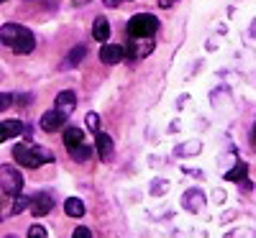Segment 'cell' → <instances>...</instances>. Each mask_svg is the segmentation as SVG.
<instances>
[{
  "label": "cell",
  "instance_id": "obj_1",
  "mask_svg": "<svg viewBox=\"0 0 256 238\" xmlns=\"http://www.w3.org/2000/svg\"><path fill=\"white\" fill-rule=\"evenodd\" d=\"M0 41L3 46H8L13 54L24 56V54H31L34 46H36V36L31 28L26 26H18V24H6L3 31H0Z\"/></svg>",
  "mask_w": 256,
  "mask_h": 238
},
{
  "label": "cell",
  "instance_id": "obj_2",
  "mask_svg": "<svg viewBox=\"0 0 256 238\" xmlns=\"http://www.w3.org/2000/svg\"><path fill=\"white\" fill-rule=\"evenodd\" d=\"M13 159L20 166H26V169H38V166L54 162V151H49L44 146H24V144H18L13 148Z\"/></svg>",
  "mask_w": 256,
  "mask_h": 238
},
{
  "label": "cell",
  "instance_id": "obj_3",
  "mask_svg": "<svg viewBox=\"0 0 256 238\" xmlns=\"http://www.w3.org/2000/svg\"><path fill=\"white\" fill-rule=\"evenodd\" d=\"M156 31H159V18L152 13H136L126 26L128 38H154Z\"/></svg>",
  "mask_w": 256,
  "mask_h": 238
},
{
  "label": "cell",
  "instance_id": "obj_4",
  "mask_svg": "<svg viewBox=\"0 0 256 238\" xmlns=\"http://www.w3.org/2000/svg\"><path fill=\"white\" fill-rule=\"evenodd\" d=\"M123 49H126V56L131 59V62L134 59H144L146 54L154 52V41L152 38H131Z\"/></svg>",
  "mask_w": 256,
  "mask_h": 238
},
{
  "label": "cell",
  "instance_id": "obj_5",
  "mask_svg": "<svg viewBox=\"0 0 256 238\" xmlns=\"http://www.w3.org/2000/svg\"><path fill=\"white\" fill-rule=\"evenodd\" d=\"M20 190H24V177L13 166H3V192L10 198H18Z\"/></svg>",
  "mask_w": 256,
  "mask_h": 238
},
{
  "label": "cell",
  "instance_id": "obj_6",
  "mask_svg": "<svg viewBox=\"0 0 256 238\" xmlns=\"http://www.w3.org/2000/svg\"><path fill=\"white\" fill-rule=\"evenodd\" d=\"M64 123H67V116L59 113L56 108L54 110H46L44 116H41V131H46V134H56L64 128Z\"/></svg>",
  "mask_w": 256,
  "mask_h": 238
},
{
  "label": "cell",
  "instance_id": "obj_7",
  "mask_svg": "<svg viewBox=\"0 0 256 238\" xmlns=\"http://www.w3.org/2000/svg\"><path fill=\"white\" fill-rule=\"evenodd\" d=\"M54 108H56L59 113H64V116L70 118V116L74 113V108H77V95H74L72 90L59 92V95H56V105H54Z\"/></svg>",
  "mask_w": 256,
  "mask_h": 238
},
{
  "label": "cell",
  "instance_id": "obj_8",
  "mask_svg": "<svg viewBox=\"0 0 256 238\" xmlns=\"http://www.w3.org/2000/svg\"><path fill=\"white\" fill-rule=\"evenodd\" d=\"M52 208H54V198H52V194H46V192H38L36 198H31V212L36 215V218L46 215Z\"/></svg>",
  "mask_w": 256,
  "mask_h": 238
},
{
  "label": "cell",
  "instance_id": "obj_9",
  "mask_svg": "<svg viewBox=\"0 0 256 238\" xmlns=\"http://www.w3.org/2000/svg\"><path fill=\"white\" fill-rule=\"evenodd\" d=\"M100 59H102L105 64H120V62L126 59V49L118 46V44H102Z\"/></svg>",
  "mask_w": 256,
  "mask_h": 238
},
{
  "label": "cell",
  "instance_id": "obj_10",
  "mask_svg": "<svg viewBox=\"0 0 256 238\" xmlns=\"http://www.w3.org/2000/svg\"><path fill=\"white\" fill-rule=\"evenodd\" d=\"M24 123L20 120H3V126H0V141H10V138H16V136H20L24 134Z\"/></svg>",
  "mask_w": 256,
  "mask_h": 238
},
{
  "label": "cell",
  "instance_id": "obj_11",
  "mask_svg": "<svg viewBox=\"0 0 256 238\" xmlns=\"http://www.w3.org/2000/svg\"><path fill=\"white\" fill-rule=\"evenodd\" d=\"M95 146H98V156H100V162H108V159L113 156V138H110L108 134H98Z\"/></svg>",
  "mask_w": 256,
  "mask_h": 238
},
{
  "label": "cell",
  "instance_id": "obj_12",
  "mask_svg": "<svg viewBox=\"0 0 256 238\" xmlns=\"http://www.w3.org/2000/svg\"><path fill=\"white\" fill-rule=\"evenodd\" d=\"M92 36L95 41H102V44H108L110 41V24H108V18H95V24H92Z\"/></svg>",
  "mask_w": 256,
  "mask_h": 238
},
{
  "label": "cell",
  "instance_id": "obj_13",
  "mask_svg": "<svg viewBox=\"0 0 256 238\" xmlns=\"http://www.w3.org/2000/svg\"><path fill=\"white\" fill-rule=\"evenodd\" d=\"M82 144H84V131L82 128H67V131H64V146H67L70 151L82 146Z\"/></svg>",
  "mask_w": 256,
  "mask_h": 238
},
{
  "label": "cell",
  "instance_id": "obj_14",
  "mask_svg": "<svg viewBox=\"0 0 256 238\" xmlns=\"http://www.w3.org/2000/svg\"><path fill=\"white\" fill-rule=\"evenodd\" d=\"M88 56V49L84 46H77V49H72V54L64 59V64H62V70H74V67H80V62Z\"/></svg>",
  "mask_w": 256,
  "mask_h": 238
},
{
  "label": "cell",
  "instance_id": "obj_15",
  "mask_svg": "<svg viewBox=\"0 0 256 238\" xmlns=\"http://www.w3.org/2000/svg\"><path fill=\"white\" fill-rule=\"evenodd\" d=\"M64 212H67L70 218H82L84 215V202L80 198H70L67 202H64Z\"/></svg>",
  "mask_w": 256,
  "mask_h": 238
},
{
  "label": "cell",
  "instance_id": "obj_16",
  "mask_svg": "<svg viewBox=\"0 0 256 238\" xmlns=\"http://www.w3.org/2000/svg\"><path fill=\"white\" fill-rule=\"evenodd\" d=\"M246 174H248V166L241 162V164H236V169L228 172L226 180H228V182H244V184H246Z\"/></svg>",
  "mask_w": 256,
  "mask_h": 238
},
{
  "label": "cell",
  "instance_id": "obj_17",
  "mask_svg": "<svg viewBox=\"0 0 256 238\" xmlns=\"http://www.w3.org/2000/svg\"><path fill=\"white\" fill-rule=\"evenodd\" d=\"M70 154H72V159H74V162H88V159L92 156V148H90L88 144H82V146H77V148H72V151H70Z\"/></svg>",
  "mask_w": 256,
  "mask_h": 238
},
{
  "label": "cell",
  "instance_id": "obj_18",
  "mask_svg": "<svg viewBox=\"0 0 256 238\" xmlns=\"http://www.w3.org/2000/svg\"><path fill=\"white\" fill-rule=\"evenodd\" d=\"M84 123H88V128H90V131L100 134V116H98V113H88V118H84Z\"/></svg>",
  "mask_w": 256,
  "mask_h": 238
},
{
  "label": "cell",
  "instance_id": "obj_19",
  "mask_svg": "<svg viewBox=\"0 0 256 238\" xmlns=\"http://www.w3.org/2000/svg\"><path fill=\"white\" fill-rule=\"evenodd\" d=\"M28 238H46V228L44 226H31Z\"/></svg>",
  "mask_w": 256,
  "mask_h": 238
},
{
  "label": "cell",
  "instance_id": "obj_20",
  "mask_svg": "<svg viewBox=\"0 0 256 238\" xmlns=\"http://www.w3.org/2000/svg\"><path fill=\"white\" fill-rule=\"evenodd\" d=\"M26 205H31V200H24V198H18V200H16V205L10 208V215H16V212H20V210H24Z\"/></svg>",
  "mask_w": 256,
  "mask_h": 238
},
{
  "label": "cell",
  "instance_id": "obj_21",
  "mask_svg": "<svg viewBox=\"0 0 256 238\" xmlns=\"http://www.w3.org/2000/svg\"><path fill=\"white\" fill-rule=\"evenodd\" d=\"M72 238H92V233H90V228H84V226H80L77 230H74V236Z\"/></svg>",
  "mask_w": 256,
  "mask_h": 238
},
{
  "label": "cell",
  "instance_id": "obj_22",
  "mask_svg": "<svg viewBox=\"0 0 256 238\" xmlns=\"http://www.w3.org/2000/svg\"><path fill=\"white\" fill-rule=\"evenodd\" d=\"M10 102H13V95H0V110H6V108H10Z\"/></svg>",
  "mask_w": 256,
  "mask_h": 238
},
{
  "label": "cell",
  "instance_id": "obj_23",
  "mask_svg": "<svg viewBox=\"0 0 256 238\" xmlns=\"http://www.w3.org/2000/svg\"><path fill=\"white\" fill-rule=\"evenodd\" d=\"M102 3H105V6H108V8H118V6L123 3V0H102Z\"/></svg>",
  "mask_w": 256,
  "mask_h": 238
},
{
  "label": "cell",
  "instance_id": "obj_24",
  "mask_svg": "<svg viewBox=\"0 0 256 238\" xmlns=\"http://www.w3.org/2000/svg\"><path fill=\"white\" fill-rule=\"evenodd\" d=\"M254 144H256V126H254Z\"/></svg>",
  "mask_w": 256,
  "mask_h": 238
},
{
  "label": "cell",
  "instance_id": "obj_25",
  "mask_svg": "<svg viewBox=\"0 0 256 238\" xmlns=\"http://www.w3.org/2000/svg\"><path fill=\"white\" fill-rule=\"evenodd\" d=\"M3 3H6V0H3Z\"/></svg>",
  "mask_w": 256,
  "mask_h": 238
}]
</instances>
